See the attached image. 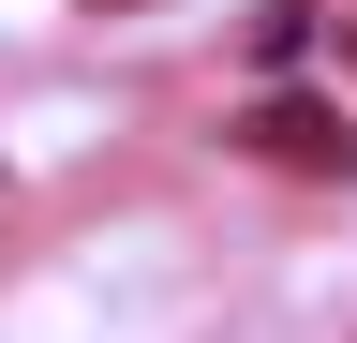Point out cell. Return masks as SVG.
<instances>
[{
    "label": "cell",
    "mask_w": 357,
    "mask_h": 343,
    "mask_svg": "<svg viewBox=\"0 0 357 343\" xmlns=\"http://www.w3.org/2000/svg\"><path fill=\"white\" fill-rule=\"evenodd\" d=\"M89 15H149V0H89Z\"/></svg>",
    "instance_id": "1"
}]
</instances>
